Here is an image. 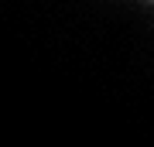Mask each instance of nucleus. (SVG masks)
Masks as SVG:
<instances>
[{"instance_id": "nucleus-1", "label": "nucleus", "mask_w": 154, "mask_h": 147, "mask_svg": "<svg viewBox=\"0 0 154 147\" xmlns=\"http://www.w3.org/2000/svg\"><path fill=\"white\" fill-rule=\"evenodd\" d=\"M151 4H154V0H151Z\"/></svg>"}]
</instances>
